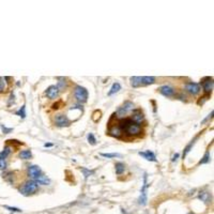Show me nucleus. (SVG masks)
<instances>
[{"mask_svg":"<svg viewBox=\"0 0 214 214\" xmlns=\"http://www.w3.org/2000/svg\"><path fill=\"white\" fill-rule=\"evenodd\" d=\"M140 156H142L144 158H146L147 161H150V162H156V157H155V154L152 151L148 150V151H144V152H139L138 153Z\"/></svg>","mask_w":214,"mask_h":214,"instance_id":"nucleus-14","label":"nucleus"},{"mask_svg":"<svg viewBox=\"0 0 214 214\" xmlns=\"http://www.w3.org/2000/svg\"><path fill=\"white\" fill-rule=\"evenodd\" d=\"M115 169H116V173L117 175H122L125 170V166H124L123 163H117L115 165Z\"/></svg>","mask_w":214,"mask_h":214,"instance_id":"nucleus-20","label":"nucleus"},{"mask_svg":"<svg viewBox=\"0 0 214 214\" xmlns=\"http://www.w3.org/2000/svg\"><path fill=\"white\" fill-rule=\"evenodd\" d=\"M44 147L47 148V147H52V144H51V142H48V144H45L44 145Z\"/></svg>","mask_w":214,"mask_h":214,"instance_id":"nucleus-35","label":"nucleus"},{"mask_svg":"<svg viewBox=\"0 0 214 214\" xmlns=\"http://www.w3.org/2000/svg\"><path fill=\"white\" fill-rule=\"evenodd\" d=\"M59 89H58L57 86H49L46 90V96L52 100L57 99L58 96H59Z\"/></svg>","mask_w":214,"mask_h":214,"instance_id":"nucleus-12","label":"nucleus"},{"mask_svg":"<svg viewBox=\"0 0 214 214\" xmlns=\"http://www.w3.org/2000/svg\"><path fill=\"white\" fill-rule=\"evenodd\" d=\"M209 162H210V152H207L205 154V156H203L201 160H200L199 165H201V164H207Z\"/></svg>","mask_w":214,"mask_h":214,"instance_id":"nucleus-27","label":"nucleus"},{"mask_svg":"<svg viewBox=\"0 0 214 214\" xmlns=\"http://www.w3.org/2000/svg\"><path fill=\"white\" fill-rule=\"evenodd\" d=\"M36 189H38V184L34 181H28L20 187L19 192L24 196H29V195H32L33 193H36Z\"/></svg>","mask_w":214,"mask_h":214,"instance_id":"nucleus-2","label":"nucleus"},{"mask_svg":"<svg viewBox=\"0 0 214 214\" xmlns=\"http://www.w3.org/2000/svg\"><path fill=\"white\" fill-rule=\"evenodd\" d=\"M19 157L23 158V160H30L32 157V153H31L30 150H24L19 153Z\"/></svg>","mask_w":214,"mask_h":214,"instance_id":"nucleus-21","label":"nucleus"},{"mask_svg":"<svg viewBox=\"0 0 214 214\" xmlns=\"http://www.w3.org/2000/svg\"><path fill=\"white\" fill-rule=\"evenodd\" d=\"M185 89L189 93L193 94V96H196V94H198L200 92V85L197 84V83H193V81H191V83L186 84Z\"/></svg>","mask_w":214,"mask_h":214,"instance_id":"nucleus-9","label":"nucleus"},{"mask_svg":"<svg viewBox=\"0 0 214 214\" xmlns=\"http://www.w3.org/2000/svg\"><path fill=\"white\" fill-rule=\"evenodd\" d=\"M144 113L141 112V110L139 109H135L133 112V115H132V119L131 120L133 121V122H135L137 124H140L142 121H144Z\"/></svg>","mask_w":214,"mask_h":214,"instance_id":"nucleus-13","label":"nucleus"},{"mask_svg":"<svg viewBox=\"0 0 214 214\" xmlns=\"http://www.w3.org/2000/svg\"><path fill=\"white\" fill-rule=\"evenodd\" d=\"M16 115L19 116V117L23 118V119L26 117V106H25V105H23V106L19 108V110L16 112Z\"/></svg>","mask_w":214,"mask_h":214,"instance_id":"nucleus-26","label":"nucleus"},{"mask_svg":"<svg viewBox=\"0 0 214 214\" xmlns=\"http://www.w3.org/2000/svg\"><path fill=\"white\" fill-rule=\"evenodd\" d=\"M209 198H210V195L207 192H202L199 194V199H201L202 201H205L206 203L209 202Z\"/></svg>","mask_w":214,"mask_h":214,"instance_id":"nucleus-24","label":"nucleus"},{"mask_svg":"<svg viewBox=\"0 0 214 214\" xmlns=\"http://www.w3.org/2000/svg\"><path fill=\"white\" fill-rule=\"evenodd\" d=\"M131 85H132V87H134V88H137V87L142 86L141 85V77H139V76L131 77Z\"/></svg>","mask_w":214,"mask_h":214,"instance_id":"nucleus-17","label":"nucleus"},{"mask_svg":"<svg viewBox=\"0 0 214 214\" xmlns=\"http://www.w3.org/2000/svg\"><path fill=\"white\" fill-rule=\"evenodd\" d=\"M109 134L112 137H116V138H119L121 135H122V131L119 126H112V129L109 130Z\"/></svg>","mask_w":214,"mask_h":214,"instance_id":"nucleus-15","label":"nucleus"},{"mask_svg":"<svg viewBox=\"0 0 214 214\" xmlns=\"http://www.w3.org/2000/svg\"><path fill=\"white\" fill-rule=\"evenodd\" d=\"M179 156H180V154H179V153H176V154L173 156V158H171V161H173V162H176V161L179 158Z\"/></svg>","mask_w":214,"mask_h":214,"instance_id":"nucleus-34","label":"nucleus"},{"mask_svg":"<svg viewBox=\"0 0 214 214\" xmlns=\"http://www.w3.org/2000/svg\"><path fill=\"white\" fill-rule=\"evenodd\" d=\"M118 126L121 129L122 133H123V131H125L126 134L130 136H136L141 133L140 125L135 122H133L131 119H124V120H122L120 123H119Z\"/></svg>","mask_w":214,"mask_h":214,"instance_id":"nucleus-1","label":"nucleus"},{"mask_svg":"<svg viewBox=\"0 0 214 214\" xmlns=\"http://www.w3.org/2000/svg\"><path fill=\"white\" fill-rule=\"evenodd\" d=\"M55 122L58 126L60 128H64V126H69L70 125V120L67 116L62 115V113H58V115L55 116Z\"/></svg>","mask_w":214,"mask_h":214,"instance_id":"nucleus-8","label":"nucleus"},{"mask_svg":"<svg viewBox=\"0 0 214 214\" xmlns=\"http://www.w3.org/2000/svg\"><path fill=\"white\" fill-rule=\"evenodd\" d=\"M101 155L103 157H107V158H112V157H120L121 155L119 153H101Z\"/></svg>","mask_w":214,"mask_h":214,"instance_id":"nucleus-25","label":"nucleus"},{"mask_svg":"<svg viewBox=\"0 0 214 214\" xmlns=\"http://www.w3.org/2000/svg\"><path fill=\"white\" fill-rule=\"evenodd\" d=\"M97 116L99 117H101V112H99V110H96V112H94L93 113V117H92V119H93V121H97Z\"/></svg>","mask_w":214,"mask_h":214,"instance_id":"nucleus-33","label":"nucleus"},{"mask_svg":"<svg viewBox=\"0 0 214 214\" xmlns=\"http://www.w3.org/2000/svg\"><path fill=\"white\" fill-rule=\"evenodd\" d=\"M41 175H42V170H41V168H40V166H38V165L29 166V168H28L29 178H31L32 180H36Z\"/></svg>","mask_w":214,"mask_h":214,"instance_id":"nucleus-7","label":"nucleus"},{"mask_svg":"<svg viewBox=\"0 0 214 214\" xmlns=\"http://www.w3.org/2000/svg\"><path fill=\"white\" fill-rule=\"evenodd\" d=\"M74 96H75L76 100L80 103H85L88 99V91L85 87L81 86H76L75 90H74Z\"/></svg>","mask_w":214,"mask_h":214,"instance_id":"nucleus-3","label":"nucleus"},{"mask_svg":"<svg viewBox=\"0 0 214 214\" xmlns=\"http://www.w3.org/2000/svg\"><path fill=\"white\" fill-rule=\"evenodd\" d=\"M147 173H145L144 176V185L141 187V191H140V196L138 198V203L141 206H146L147 205V189H148V182H147Z\"/></svg>","mask_w":214,"mask_h":214,"instance_id":"nucleus-5","label":"nucleus"},{"mask_svg":"<svg viewBox=\"0 0 214 214\" xmlns=\"http://www.w3.org/2000/svg\"><path fill=\"white\" fill-rule=\"evenodd\" d=\"M11 151H12V148L10 146H6L4 149L0 152V170H4V169L7 168V166H8L7 160H8V156L10 155V153H11Z\"/></svg>","mask_w":214,"mask_h":214,"instance_id":"nucleus-4","label":"nucleus"},{"mask_svg":"<svg viewBox=\"0 0 214 214\" xmlns=\"http://www.w3.org/2000/svg\"><path fill=\"white\" fill-rule=\"evenodd\" d=\"M1 130H2V132H3L4 134H9V133H11V132H12V129H8V128H6V126H4L3 124H1Z\"/></svg>","mask_w":214,"mask_h":214,"instance_id":"nucleus-32","label":"nucleus"},{"mask_svg":"<svg viewBox=\"0 0 214 214\" xmlns=\"http://www.w3.org/2000/svg\"><path fill=\"white\" fill-rule=\"evenodd\" d=\"M189 214H194V213H193V212H191V213H189Z\"/></svg>","mask_w":214,"mask_h":214,"instance_id":"nucleus-36","label":"nucleus"},{"mask_svg":"<svg viewBox=\"0 0 214 214\" xmlns=\"http://www.w3.org/2000/svg\"><path fill=\"white\" fill-rule=\"evenodd\" d=\"M134 109V104L130 101H126L121 107H119V109L117 110V115L119 118H122L126 115L129 112Z\"/></svg>","mask_w":214,"mask_h":214,"instance_id":"nucleus-6","label":"nucleus"},{"mask_svg":"<svg viewBox=\"0 0 214 214\" xmlns=\"http://www.w3.org/2000/svg\"><path fill=\"white\" fill-rule=\"evenodd\" d=\"M81 171L84 173V175L86 178H88L89 176H91V175H93V171H90V170H87L86 168H81Z\"/></svg>","mask_w":214,"mask_h":214,"instance_id":"nucleus-30","label":"nucleus"},{"mask_svg":"<svg viewBox=\"0 0 214 214\" xmlns=\"http://www.w3.org/2000/svg\"><path fill=\"white\" fill-rule=\"evenodd\" d=\"M155 83V78L153 76H144L141 77V85H152Z\"/></svg>","mask_w":214,"mask_h":214,"instance_id":"nucleus-18","label":"nucleus"},{"mask_svg":"<svg viewBox=\"0 0 214 214\" xmlns=\"http://www.w3.org/2000/svg\"><path fill=\"white\" fill-rule=\"evenodd\" d=\"M34 182H36V184H42V185H47V184L51 183V180H49L48 178H47L46 176L44 175H41L36 180H34Z\"/></svg>","mask_w":214,"mask_h":214,"instance_id":"nucleus-16","label":"nucleus"},{"mask_svg":"<svg viewBox=\"0 0 214 214\" xmlns=\"http://www.w3.org/2000/svg\"><path fill=\"white\" fill-rule=\"evenodd\" d=\"M4 208L8 209L9 211H11V212H20V209H18V208H13V207H9V206H4Z\"/></svg>","mask_w":214,"mask_h":214,"instance_id":"nucleus-31","label":"nucleus"},{"mask_svg":"<svg viewBox=\"0 0 214 214\" xmlns=\"http://www.w3.org/2000/svg\"><path fill=\"white\" fill-rule=\"evenodd\" d=\"M158 91H160L161 94H163L164 96H167V97H170L175 94V89L170 86H167V85L162 86L160 89H158Z\"/></svg>","mask_w":214,"mask_h":214,"instance_id":"nucleus-11","label":"nucleus"},{"mask_svg":"<svg viewBox=\"0 0 214 214\" xmlns=\"http://www.w3.org/2000/svg\"><path fill=\"white\" fill-rule=\"evenodd\" d=\"M7 79L8 77H0V93L7 89Z\"/></svg>","mask_w":214,"mask_h":214,"instance_id":"nucleus-23","label":"nucleus"},{"mask_svg":"<svg viewBox=\"0 0 214 214\" xmlns=\"http://www.w3.org/2000/svg\"><path fill=\"white\" fill-rule=\"evenodd\" d=\"M119 90H121V85L119 84V83H115L112 86V88H110V90L109 92H108V96H112V94H115V93H117V92Z\"/></svg>","mask_w":214,"mask_h":214,"instance_id":"nucleus-19","label":"nucleus"},{"mask_svg":"<svg viewBox=\"0 0 214 214\" xmlns=\"http://www.w3.org/2000/svg\"><path fill=\"white\" fill-rule=\"evenodd\" d=\"M88 141H89V144H91V145H96V137H94V135L92 133H89L88 134Z\"/></svg>","mask_w":214,"mask_h":214,"instance_id":"nucleus-29","label":"nucleus"},{"mask_svg":"<svg viewBox=\"0 0 214 214\" xmlns=\"http://www.w3.org/2000/svg\"><path fill=\"white\" fill-rule=\"evenodd\" d=\"M58 85H57V87H58V89H59V91H62V90H64V88L67 87V81H65V79L63 78V77H59L58 78Z\"/></svg>","mask_w":214,"mask_h":214,"instance_id":"nucleus-22","label":"nucleus"},{"mask_svg":"<svg viewBox=\"0 0 214 214\" xmlns=\"http://www.w3.org/2000/svg\"><path fill=\"white\" fill-rule=\"evenodd\" d=\"M202 88L203 91L206 93H211V91L213 90V79L210 77H207L202 80Z\"/></svg>","mask_w":214,"mask_h":214,"instance_id":"nucleus-10","label":"nucleus"},{"mask_svg":"<svg viewBox=\"0 0 214 214\" xmlns=\"http://www.w3.org/2000/svg\"><path fill=\"white\" fill-rule=\"evenodd\" d=\"M197 138H198V137H195V138H194V139H193V140H192V142H191V144H189V146H187V147L185 148V151H184V153H183V156H186V154H187V153H189V151H191V148L193 147V145L195 144V141L197 140Z\"/></svg>","mask_w":214,"mask_h":214,"instance_id":"nucleus-28","label":"nucleus"}]
</instances>
